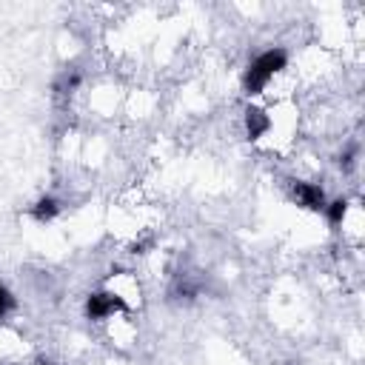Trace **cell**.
Returning a JSON list of instances; mask_svg holds the SVG:
<instances>
[{
    "label": "cell",
    "mask_w": 365,
    "mask_h": 365,
    "mask_svg": "<svg viewBox=\"0 0 365 365\" xmlns=\"http://www.w3.org/2000/svg\"><path fill=\"white\" fill-rule=\"evenodd\" d=\"M285 51L282 48H268V51H262L257 60H251V66H248V71H245V91L248 94H259L265 86H268V80L277 74V71H282L285 68Z\"/></svg>",
    "instance_id": "obj_1"
},
{
    "label": "cell",
    "mask_w": 365,
    "mask_h": 365,
    "mask_svg": "<svg viewBox=\"0 0 365 365\" xmlns=\"http://www.w3.org/2000/svg\"><path fill=\"white\" fill-rule=\"evenodd\" d=\"M123 308H125L123 297H117V294H111V291H97V294H91V297L86 299V314H88V319H108V317H114V314L123 311Z\"/></svg>",
    "instance_id": "obj_2"
},
{
    "label": "cell",
    "mask_w": 365,
    "mask_h": 365,
    "mask_svg": "<svg viewBox=\"0 0 365 365\" xmlns=\"http://www.w3.org/2000/svg\"><path fill=\"white\" fill-rule=\"evenodd\" d=\"M291 197L297 200V205L308 208V211H325V191L314 182H302V180H294L291 182Z\"/></svg>",
    "instance_id": "obj_3"
},
{
    "label": "cell",
    "mask_w": 365,
    "mask_h": 365,
    "mask_svg": "<svg viewBox=\"0 0 365 365\" xmlns=\"http://www.w3.org/2000/svg\"><path fill=\"white\" fill-rule=\"evenodd\" d=\"M245 128H248V137L257 140L271 128V120H268V114L262 108H248L245 111Z\"/></svg>",
    "instance_id": "obj_4"
},
{
    "label": "cell",
    "mask_w": 365,
    "mask_h": 365,
    "mask_svg": "<svg viewBox=\"0 0 365 365\" xmlns=\"http://www.w3.org/2000/svg\"><path fill=\"white\" fill-rule=\"evenodd\" d=\"M57 214H60V202H57L54 197H40L37 205L31 208V217H34L37 222H48V220H54Z\"/></svg>",
    "instance_id": "obj_5"
},
{
    "label": "cell",
    "mask_w": 365,
    "mask_h": 365,
    "mask_svg": "<svg viewBox=\"0 0 365 365\" xmlns=\"http://www.w3.org/2000/svg\"><path fill=\"white\" fill-rule=\"evenodd\" d=\"M325 214H328V220H331L334 225H339V222L345 220V214H348V202H345V200H334V202L325 205Z\"/></svg>",
    "instance_id": "obj_6"
},
{
    "label": "cell",
    "mask_w": 365,
    "mask_h": 365,
    "mask_svg": "<svg viewBox=\"0 0 365 365\" xmlns=\"http://www.w3.org/2000/svg\"><path fill=\"white\" fill-rule=\"evenodd\" d=\"M14 308V297H11V291L0 282V319H6V314Z\"/></svg>",
    "instance_id": "obj_7"
},
{
    "label": "cell",
    "mask_w": 365,
    "mask_h": 365,
    "mask_svg": "<svg viewBox=\"0 0 365 365\" xmlns=\"http://www.w3.org/2000/svg\"><path fill=\"white\" fill-rule=\"evenodd\" d=\"M46 365H48V362H46Z\"/></svg>",
    "instance_id": "obj_8"
}]
</instances>
